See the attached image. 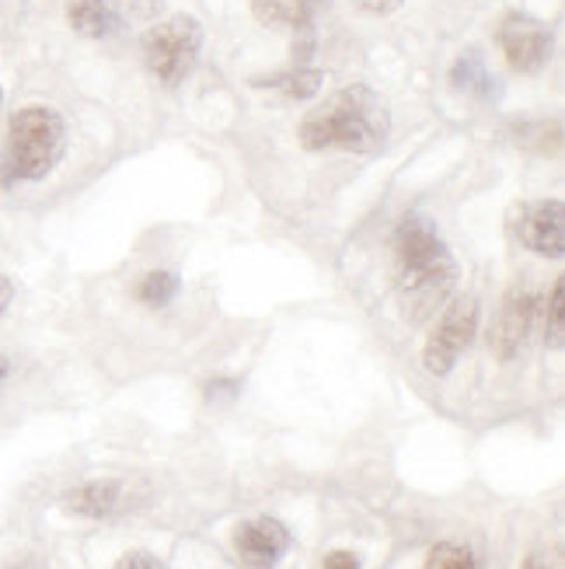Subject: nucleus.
<instances>
[{"label":"nucleus","mask_w":565,"mask_h":569,"mask_svg":"<svg viewBox=\"0 0 565 569\" xmlns=\"http://www.w3.org/2000/svg\"><path fill=\"white\" fill-rule=\"evenodd\" d=\"M395 277L408 321H426L444 308L457 283V266L433 220L415 213L395 231Z\"/></svg>","instance_id":"f257e3e1"},{"label":"nucleus","mask_w":565,"mask_h":569,"mask_svg":"<svg viewBox=\"0 0 565 569\" xmlns=\"http://www.w3.org/2000/svg\"><path fill=\"white\" fill-rule=\"evenodd\" d=\"M391 130L384 98L366 88L350 84L335 91L325 106H317L301 122L304 151H346V154H377Z\"/></svg>","instance_id":"f03ea898"},{"label":"nucleus","mask_w":565,"mask_h":569,"mask_svg":"<svg viewBox=\"0 0 565 569\" xmlns=\"http://www.w3.org/2000/svg\"><path fill=\"white\" fill-rule=\"evenodd\" d=\"M67 154V122L49 106H24L8 122L4 182H42Z\"/></svg>","instance_id":"7ed1b4c3"},{"label":"nucleus","mask_w":565,"mask_h":569,"mask_svg":"<svg viewBox=\"0 0 565 569\" xmlns=\"http://www.w3.org/2000/svg\"><path fill=\"white\" fill-rule=\"evenodd\" d=\"M143 63L154 78L168 88H179L195 60H200V49H203V24L195 21L192 14H175V18H164L158 21L154 29L143 32Z\"/></svg>","instance_id":"20e7f679"},{"label":"nucleus","mask_w":565,"mask_h":569,"mask_svg":"<svg viewBox=\"0 0 565 569\" xmlns=\"http://www.w3.org/2000/svg\"><path fill=\"white\" fill-rule=\"evenodd\" d=\"M478 332V301L475 297H457V301L440 315L436 329L423 350V367L433 378H447L454 363L461 360V353L468 350L472 339Z\"/></svg>","instance_id":"39448f33"},{"label":"nucleus","mask_w":565,"mask_h":569,"mask_svg":"<svg viewBox=\"0 0 565 569\" xmlns=\"http://www.w3.org/2000/svg\"><path fill=\"white\" fill-rule=\"evenodd\" d=\"M513 238H517L527 252L558 259L565 252V207L562 200H534L521 203L509 217Z\"/></svg>","instance_id":"423d86ee"},{"label":"nucleus","mask_w":565,"mask_h":569,"mask_svg":"<svg viewBox=\"0 0 565 569\" xmlns=\"http://www.w3.org/2000/svg\"><path fill=\"white\" fill-rule=\"evenodd\" d=\"M552 46H555V36L545 21H537L531 14H521L513 11L503 18L500 24V49L503 57L513 70L521 73H537L548 60H552Z\"/></svg>","instance_id":"0eeeda50"},{"label":"nucleus","mask_w":565,"mask_h":569,"mask_svg":"<svg viewBox=\"0 0 565 569\" xmlns=\"http://www.w3.org/2000/svg\"><path fill=\"white\" fill-rule=\"evenodd\" d=\"M290 549V531L276 517H252L234 531V552L249 569H273Z\"/></svg>","instance_id":"6e6552de"},{"label":"nucleus","mask_w":565,"mask_h":569,"mask_svg":"<svg viewBox=\"0 0 565 569\" xmlns=\"http://www.w3.org/2000/svg\"><path fill=\"white\" fill-rule=\"evenodd\" d=\"M534 311H537L534 293H527V290H509L506 293V301H503V308L496 315L493 336H488V346H493L496 360L506 363V360H513L524 350L531 326H534Z\"/></svg>","instance_id":"1a4fd4ad"},{"label":"nucleus","mask_w":565,"mask_h":569,"mask_svg":"<svg viewBox=\"0 0 565 569\" xmlns=\"http://www.w3.org/2000/svg\"><path fill=\"white\" fill-rule=\"evenodd\" d=\"M130 486L119 479H94L78 489H70L63 497V507L78 517H91V521H109V517L122 513L130 503Z\"/></svg>","instance_id":"9d476101"},{"label":"nucleus","mask_w":565,"mask_h":569,"mask_svg":"<svg viewBox=\"0 0 565 569\" xmlns=\"http://www.w3.org/2000/svg\"><path fill=\"white\" fill-rule=\"evenodd\" d=\"M67 21L84 39H109L127 29V11L119 0H67Z\"/></svg>","instance_id":"9b49d317"},{"label":"nucleus","mask_w":565,"mask_h":569,"mask_svg":"<svg viewBox=\"0 0 565 569\" xmlns=\"http://www.w3.org/2000/svg\"><path fill=\"white\" fill-rule=\"evenodd\" d=\"M329 0H252V14L273 29H307Z\"/></svg>","instance_id":"f8f14e48"},{"label":"nucleus","mask_w":565,"mask_h":569,"mask_svg":"<svg viewBox=\"0 0 565 569\" xmlns=\"http://www.w3.org/2000/svg\"><path fill=\"white\" fill-rule=\"evenodd\" d=\"M322 70L314 67H290L283 73H273V78H255V88H273V91H283L286 98H314L322 91Z\"/></svg>","instance_id":"ddd939ff"},{"label":"nucleus","mask_w":565,"mask_h":569,"mask_svg":"<svg viewBox=\"0 0 565 569\" xmlns=\"http://www.w3.org/2000/svg\"><path fill=\"white\" fill-rule=\"evenodd\" d=\"M451 84L457 91H468V94H482L488 98L496 88V81L488 78V70H485V60L478 49H468V53H461L451 67Z\"/></svg>","instance_id":"4468645a"},{"label":"nucleus","mask_w":565,"mask_h":569,"mask_svg":"<svg viewBox=\"0 0 565 569\" xmlns=\"http://www.w3.org/2000/svg\"><path fill=\"white\" fill-rule=\"evenodd\" d=\"M182 280L175 273H168V269H154V273H147L137 287V297L143 305H151V308H164L171 305V297L179 293Z\"/></svg>","instance_id":"2eb2a0df"},{"label":"nucleus","mask_w":565,"mask_h":569,"mask_svg":"<svg viewBox=\"0 0 565 569\" xmlns=\"http://www.w3.org/2000/svg\"><path fill=\"white\" fill-rule=\"evenodd\" d=\"M423 569H478V559L472 556V549L457 546V541H440L426 556Z\"/></svg>","instance_id":"dca6fc26"},{"label":"nucleus","mask_w":565,"mask_h":569,"mask_svg":"<svg viewBox=\"0 0 565 569\" xmlns=\"http://www.w3.org/2000/svg\"><path fill=\"white\" fill-rule=\"evenodd\" d=\"M562 280H555L552 297H548V315H545V339L552 350H562L565 342V297H562Z\"/></svg>","instance_id":"f3484780"},{"label":"nucleus","mask_w":565,"mask_h":569,"mask_svg":"<svg viewBox=\"0 0 565 569\" xmlns=\"http://www.w3.org/2000/svg\"><path fill=\"white\" fill-rule=\"evenodd\" d=\"M521 569H565L562 562V549H537L524 559Z\"/></svg>","instance_id":"a211bd4d"},{"label":"nucleus","mask_w":565,"mask_h":569,"mask_svg":"<svg viewBox=\"0 0 565 569\" xmlns=\"http://www.w3.org/2000/svg\"><path fill=\"white\" fill-rule=\"evenodd\" d=\"M112 569H164V562L151 552H127Z\"/></svg>","instance_id":"6ab92c4d"},{"label":"nucleus","mask_w":565,"mask_h":569,"mask_svg":"<svg viewBox=\"0 0 565 569\" xmlns=\"http://www.w3.org/2000/svg\"><path fill=\"white\" fill-rule=\"evenodd\" d=\"M238 391H241V385L234 378H216V381L206 385V399L210 402H228V399H234Z\"/></svg>","instance_id":"aec40b11"},{"label":"nucleus","mask_w":565,"mask_h":569,"mask_svg":"<svg viewBox=\"0 0 565 569\" xmlns=\"http://www.w3.org/2000/svg\"><path fill=\"white\" fill-rule=\"evenodd\" d=\"M402 4H405V0H356V8H360L363 14H377V18L395 14Z\"/></svg>","instance_id":"412c9836"},{"label":"nucleus","mask_w":565,"mask_h":569,"mask_svg":"<svg viewBox=\"0 0 565 569\" xmlns=\"http://www.w3.org/2000/svg\"><path fill=\"white\" fill-rule=\"evenodd\" d=\"M322 569H360V559L353 552H332V556H325Z\"/></svg>","instance_id":"4be33fe9"},{"label":"nucleus","mask_w":565,"mask_h":569,"mask_svg":"<svg viewBox=\"0 0 565 569\" xmlns=\"http://www.w3.org/2000/svg\"><path fill=\"white\" fill-rule=\"evenodd\" d=\"M11 297H14V283L8 280V277H0V315L8 311V305H11Z\"/></svg>","instance_id":"5701e85b"},{"label":"nucleus","mask_w":565,"mask_h":569,"mask_svg":"<svg viewBox=\"0 0 565 569\" xmlns=\"http://www.w3.org/2000/svg\"><path fill=\"white\" fill-rule=\"evenodd\" d=\"M8 370H11L8 357H0V381H4V378H8Z\"/></svg>","instance_id":"b1692460"},{"label":"nucleus","mask_w":565,"mask_h":569,"mask_svg":"<svg viewBox=\"0 0 565 569\" xmlns=\"http://www.w3.org/2000/svg\"><path fill=\"white\" fill-rule=\"evenodd\" d=\"M0 109H4V88H0Z\"/></svg>","instance_id":"393cba45"}]
</instances>
